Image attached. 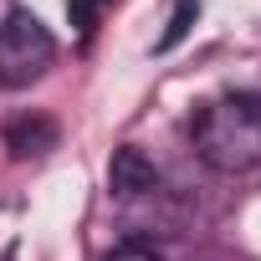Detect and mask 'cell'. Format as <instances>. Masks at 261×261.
<instances>
[{"label": "cell", "instance_id": "cell-1", "mask_svg": "<svg viewBox=\"0 0 261 261\" xmlns=\"http://www.w3.org/2000/svg\"><path fill=\"white\" fill-rule=\"evenodd\" d=\"M195 154L215 174H246L261 164V97L230 92L200 108L195 118Z\"/></svg>", "mask_w": 261, "mask_h": 261}, {"label": "cell", "instance_id": "cell-2", "mask_svg": "<svg viewBox=\"0 0 261 261\" xmlns=\"http://www.w3.org/2000/svg\"><path fill=\"white\" fill-rule=\"evenodd\" d=\"M57 57L51 31L31 11H11L0 26V87H31Z\"/></svg>", "mask_w": 261, "mask_h": 261}, {"label": "cell", "instance_id": "cell-3", "mask_svg": "<svg viewBox=\"0 0 261 261\" xmlns=\"http://www.w3.org/2000/svg\"><path fill=\"white\" fill-rule=\"evenodd\" d=\"M108 190H113L118 200L154 195V190H159V169H154V159L139 154V149H118L113 164H108Z\"/></svg>", "mask_w": 261, "mask_h": 261}, {"label": "cell", "instance_id": "cell-4", "mask_svg": "<svg viewBox=\"0 0 261 261\" xmlns=\"http://www.w3.org/2000/svg\"><path fill=\"white\" fill-rule=\"evenodd\" d=\"M6 149L16 159H41L46 149H57V123L51 118H21L6 128Z\"/></svg>", "mask_w": 261, "mask_h": 261}, {"label": "cell", "instance_id": "cell-5", "mask_svg": "<svg viewBox=\"0 0 261 261\" xmlns=\"http://www.w3.org/2000/svg\"><path fill=\"white\" fill-rule=\"evenodd\" d=\"M195 16H200V0H174V16H169V26H164V36H159V51H169V46H179V41L190 36V26H195Z\"/></svg>", "mask_w": 261, "mask_h": 261}, {"label": "cell", "instance_id": "cell-6", "mask_svg": "<svg viewBox=\"0 0 261 261\" xmlns=\"http://www.w3.org/2000/svg\"><path fill=\"white\" fill-rule=\"evenodd\" d=\"M102 261H164L159 251H149V246H139V241H128V246H113Z\"/></svg>", "mask_w": 261, "mask_h": 261}, {"label": "cell", "instance_id": "cell-7", "mask_svg": "<svg viewBox=\"0 0 261 261\" xmlns=\"http://www.w3.org/2000/svg\"><path fill=\"white\" fill-rule=\"evenodd\" d=\"M92 11H97V0H67V16H72V26H82V31H92Z\"/></svg>", "mask_w": 261, "mask_h": 261}, {"label": "cell", "instance_id": "cell-8", "mask_svg": "<svg viewBox=\"0 0 261 261\" xmlns=\"http://www.w3.org/2000/svg\"><path fill=\"white\" fill-rule=\"evenodd\" d=\"M0 261H16V251H6V256H0Z\"/></svg>", "mask_w": 261, "mask_h": 261}]
</instances>
